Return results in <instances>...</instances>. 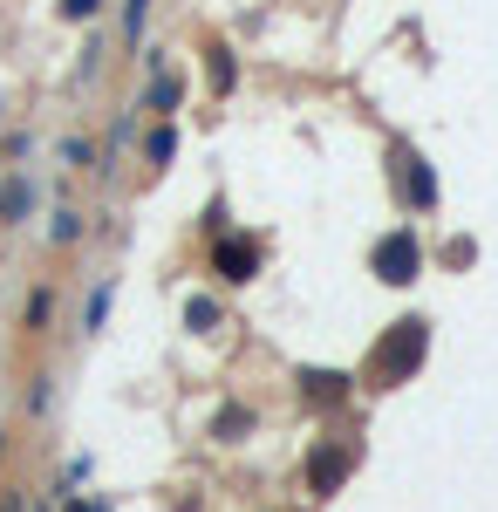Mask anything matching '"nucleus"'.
<instances>
[{
  "instance_id": "obj_1",
  "label": "nucleus",
  "mask_w": 498,
  "mask_h": 512,
  "mask_svg": "<svg viewBox=\"0 0 498 512\" xmlns=\"http://www.w3.org/2000/svg\"><path fill=\"white\" fill-rule=\"evenodd\" d=\"M423 349H430V321H396L383 342H376V383L383 390H396V383H410L417 376V362H423Z\"/></svg>"
},
{
  "instance_id": "obj_2",
  "label": "nucleus",
  "mask_w": 498,
  "mask_h": 512,
  "mask_svg": "<svg viewBox=\"0 0 498 512\" xmlns=\"http://www.w3.org/2000/svg\"><path fill=\"white\" fill-rule=\"evenodd\" d=\"M376 280H389V287H410L417 280V239L410 233H389L376 246Z\"/></svg>"
},
{
  "instance_id": "obj_3",
  "label": "nucleus",
  "mask_w": 498,
  "mask_h": 512,
  "mask_svg": "<svg viewBox=\"0 0 498 512\" xmlns=\"http://www.w3.org/2000/svg\"><path fill=\"white\" fill-rule=\"evenodd\" d=\"M396 185H403V205H417V212L437 205V178H430V164L417 151H396Z\"/></svg>"
},
{
  "instance_id": "obj_4",
  "label": "nucleus",
  "mask_w": 498,
  "mask_h": 512,
  "mask_svg": "<svg viewBox=\"0 0 498 512\" xmlns=\"http://www.w3.org/2000/svg\"><path fill=\"white\" fill-rule=\"evenodd\" d=\"M212 267H219L226 280H253L260 274V246H253V239H226V246L212 253Z\"/></svg>"
},
{
  "instance_id": "obj_5",
  "label": "nucleus",
  "mask_w": 498,
  "mask_h": 512,
  "mask_svg": "<svg viewBox=\"0 0 498 512\" xmlns=\"http://www.w3.org/2000/svg\"><path fill=\"white\" fill-rule=\"evenodd\" d=\"M307 478H314V492H335V485L348 478V451H328V444H321L314 465H307Z\"/></svg>"
},
{
  "instance_id": "obj_6",
  "label": "nucleus",
  "mask_w": 498,
  "mask_h": 512,
  "mask_svg": "<svg viewBox=\"0 0 498 512\" xmlns=\"http://www.w3.org/2000/svg\"><path fill=\"white\" fill-rule=\"evenodd\" d=\"M307 396H314V403H342L348 376H342V369H335V376H328V369H307Z\"/></svg>"
},
{
  "instance_id": "obj_7",
  "label": "nucleus",
  "mask_w": 498,
  "mask_h": 512,
  "mask_svg": "<svg viewBox=\"0 0 498 512\" xmlns=\"http://www.w3.org/2000/svg\"><path fill=\"white\" fill-rule=\"evenodd\" d=\"M151 110H178V76H164V69L151 76Z\"/></svg>"
},
{
  "instance_id": "obj_8",
  "label": "nucleus",
  "mask_w": 498,
  "mask_h": 512,
  "mask_svg": "<svg viewBox=\"0 0 498 512\" xmlns=\"http://www.w3.org/2000/svg\"><path fill=\"white\" fill-rule=\"evenodd\" d=\"M239 76V62H232V48H212V89H232Z\"/></svg>"
},
{
  "instance_id": "obj_9",
  "label": "nucleus",
  "mask_w": 498,
  "mask_h": 512,
  "mask_svg": "<svg viewBox=\"0 0 498 512\" xmlns=\"http://www.w3.org/2000/svg\"><path fill=\"white\" fill-rule=\"evenodd\" d=\"M171 151H178V130H171V123H164V130H151V164H164Z\"/></svg>"
},
{
  "instance_id": "obj_10",
  "label": "nucleus",
  "mask_w": 498,
  "mask_h": 512,
  "mask_svg": "<svg viewBox=\"0 0 498 512\" xmlns=\"http://www.w3.org/2000/svg\"><path fill=\"white\" fill-rule=\"evenodd\" d=\"M192 328H219V308L212 301H192Z\"/></svg>"
},
{
  "instance_id": "obj_11",
  "label": "nucleus",
  "mask_w": 498,
  "mask_h": 512,
  "mask_svg": "<svg viewBox=\"0 0 498 512\" xmlns=\"http://www.w3.org/2000/svg\"><path fill=\"white\" fill-rule=\"evenodd\" d=\"M96 14V0H62V21H89Z\"/></svg>"
}]
</instances>
